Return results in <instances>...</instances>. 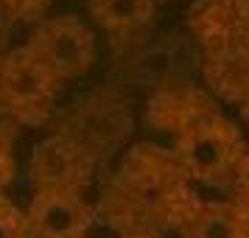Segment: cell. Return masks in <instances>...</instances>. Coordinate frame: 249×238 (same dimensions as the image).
<instances>
[{
	"mask_svg": "<svg viewBox=\"0 0 249 238\" xmlns=\"http://www.w3.org/2000/svg\"><path fill=\"white\" fill-rule=\"evenodd\" d=\"M53 73L25 45L0 59V107L20 124H42L59 95Z\"/></svg>",
	"mask_w": 249,
	"mask_h": 238,
	"instance_id": "obj_1",
	"label": "cell"
},
{
	"mask_svg": "<svg viewBox=\"0 0 249 238\" xmlns=\"http://www.w3.org/2000/svg\"><path fill=\"white\" fill-rule=\"evenodd\" d=\"M25 48L45 65L59 84L87 76L95 65V34L84 20L73 14H59L28 37Z\"/></svg>",
	"mask_w": 249,
	"mask_h": 238,
	"instance_id": "obj_2",
	"label": "cell"
},
{
	"mask_svg": "<svg viewBox=\"0 0 249 238\" xmlns=\"http://www.w3.org/2000/svg\"><path fill=\"white\" fill-rule=\"evenodd\" d=\"M244 151L241 135L224 118H202L182 129L177 157L182 168L199 182H218L238 165Z\"/></svg>",
	"mask_w": 249,
	"mask_h": 238,
	"instance_id": "obj_3",
	"label": "cell"
},
{
	"mask_svg": "<svg viewBox=\"0 0 249 238\" xmlns=\"http://www.w3.org/2000/svg\"><path fill=\"white\" fill-rule=\"evenodd\" d=\"M90 224V204L70 188H42L25 210L28 238H84Z\"/></svg>",
	"mask_w": 249,
	"mask_h": 238,
	"instance_id": "obj_4",
	"label": "cell"
},
{
	"mask_svg": "<svg viewBox=\"0 0 249 238\" xmlns=\"http://www.w3.org/2000/svg\"><path fill=\"white\" fill-rule=\"evenodd\" d=\"M193 65V54L182 37H162L160 42L137 51L126 62L124 73L132 81H140L146 87H160L165 81L182 76Z\"/></svg>",
	"mask_w": 249,
	"mask_h": 238,
	"instance_id": "obj_5",
	"label": "cell"
},
{
	"mask_svg": "<svg viewBox=\"0 0 249 238\" xmlns=\"http://www.w3.org/2000/svg\"><path fill=\"white\" fill-rule=\"evenodd\" d=\"M154 0H90L92 20L112 34H135L154 20Z\"/></svg>",
	"mask_w": 249,
	"mask_h": 238,
	"instance_id": "obj_6",
	"label": "cell"
},
{
	"mask_svg": "<svg viewBox=\"0 0 249 238\" xmlns=\"http://www.w3.org/2000/svg\"><path fill=\"white\" fill-rule=\"evenodd\" d=\"M191 238H244V221L227 204H204L191 219Z\"/></svg>",
	"mask_w": 249,
	"mask_h": 238,
	"instance_id": "obj_7",
	"label": "cell"
},
{
	"mask_svg": "<svg viewBox=\"0 0 249 238\" xmlns=\"http://www.w3.org/2000/svg\"><path fill=\"white\" fill-rule=\"evenodd\" d=\"M0 238H28L25 227V210L0 193Z\"/></svg>",
	"mask_w": 249,
	"mask_h": 238,
	"instance_id": "obj_8",
	"label": "cell"
},
{
	"mask_svg": "<svg viewBox=\"0 0 249 238\" xmlns=\"http://www.w3.org/2000/svg\"><path fill=\"white\" fill-rule=\"evenodd\" d=\"M12 23H14L12 9L6 6V0H0V48L6 45L9 37H12Z\"/></svg>",
	"mask_w": 249,
	"mask_h": 238,
	"instance_id": "obj_9",
	"label": "cell"
},
{
	"mask_svg": "<svg viewBox=\"0 0 249 238\" xmlns=\"http://www.w3.org/2000/svg\"><path fill=\"white\" fill-rule=\"evenodd\" d=\"M121 238H154V236H148V233H126Z\"/></svg>",
	"mask_w": 249,
	"mask_h": 238,
	"instance_id": "obj_10",
	"label": "cell"
},
{
	"mask_svg": "<svg viewBox=\"0 0 249 238\" xmlns=\"http://www.w3.org/2000/svg\"><path fill=\"white\" fill-rule=\"evenodd\" d=\"M154 3H157V6H160V3H165V0H154Z\"/></svg>",
	"mask_w": 249,
	"mask_h": 238,
	"instance_id": "obj_11",
	"label": "cell"
}]
</instances>
